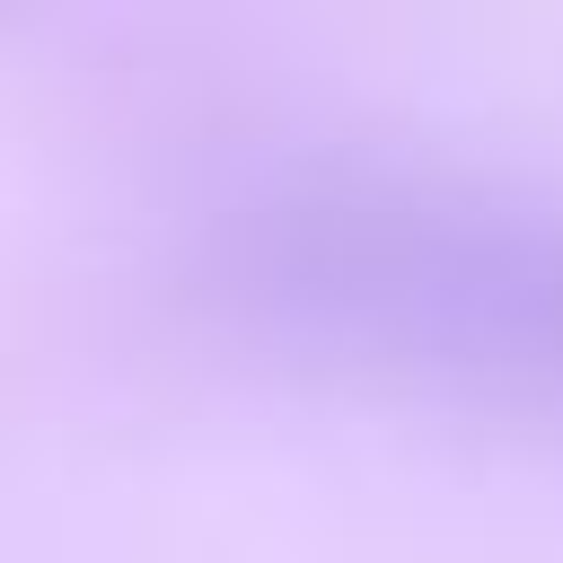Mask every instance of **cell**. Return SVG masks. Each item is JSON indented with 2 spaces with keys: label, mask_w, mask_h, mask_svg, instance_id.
<instances>
[{
  "label": "cell",
  "mask_w": 563,
  "mask_h": 563,
  "mask_svg": "<svg viewBox=\"0 0 563 563\" xmlns=\"http://www.w3.org/2000/svg\"><path fill=\"white\" fill-rule=\"evenodd\" d=\"M229 282L317 343L563 378V211L449 176L299 158L229 211Z\"/></svg>",
  "instance_id": "obj_1"
}]
</instances>
